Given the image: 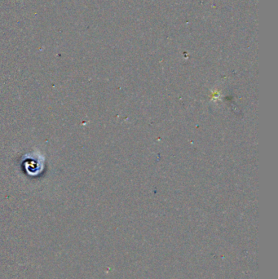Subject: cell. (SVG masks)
Listing matches in <instances>:
<instances>
[{
	"instance_id": "1",
	"label": "cell",
	"mask_w": 278,
	"mask_h": 279,
	"mask_svg": "<svg viewBox=\"0 0 278 279\" xmlns=\"http://www.w3.org/2000/svg\"><path fill=\"white\" fill-rule=\"evenodd\" d=\"M22 163L29 175L37 176L44 169L45 158L39 153H31L24 155Z\"/></svg>"
}]
</instances>
